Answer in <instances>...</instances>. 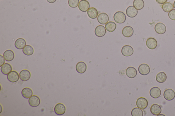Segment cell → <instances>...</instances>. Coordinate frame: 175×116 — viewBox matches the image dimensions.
Segmentation results:
<instances>
[{"instance_id":"11","label":"cell","mask_w":175,"mask_h":116,"mask_svg":"<svg viewBox=\"0 0 175 116\" xmlns=\"http://www.w3.org/2000/svg\"><path fill=\"white\" fill-rule=\"evenodd\" d=\"M97 21L102 25H105L108 22L109 17L108 15L105 13H101L97 18Z\"/></svg>"},{"instance_id":"10","label":"cell","mask_w":175,"mask_h":116,"mask_svg":"<svg viewBox=\"0 0 175 116\" xmlns=\"http://www.w3.org/2000/svg\"><path fill=\"white\" fill-rule=\"evenodd\" d=\"M79 9L83 12H86L90 8V4L86 0H81L79 2Z\"/></svg>"},{"instance_id":"28","label":"cell","mask_w":175,"mask_h":116,"mask_svg":"<svg viewBox=\"0 0 175 116\" xmlns=\"http://www.w3.org/2000/svg\"><path fill=\"white\" fill-rule=\"evenodd\" d=\"M133 6L138 10L143 9L144 6V3L143 0H134Z\"/></svg>"},{"instance_id":"30","label":"cell","mask_w":175,"mask_h":116,"mask_svg":"<svg viewBox=\"0 0 175 116\" xmlns=\"http://www.w3.org/2000/svg\"><path fill=\"white\" fill-rule=\"evenodd\" d=\"M162 8L164 12L168 13L174 9V6L172 3L167 2L163 4L162 5Z\"/></svg>"},{"instance_id":"3","label":"cell","mask_w":175,"mask_h":116,"mask_svg":"<svg viewBox=\"0 0 175 116\" xmlns=\"http://www.w3.org/2000/svg\"><path fill=\"white\" fill-rule=\"evenodd\" d=\"M121 52L123 56L128 57L131 56L133 54L134 50L133 48L131 46L126 45L123 46L122 48Z\"/></svg>"},{"instance_id":"13","label":"cell","mask_w":175,"mask_h":116,"mask_svg":"<svg viewBox=\"0 0 175 116\" xmlns=\"http://www.w3.org/2000/svg\"><path fill=\"white\" fill-rule=\"evenodd\" d=\"M155 30L157 33L159 34H163L165 33L166 31V27L163 23H158L155 25Z\"/></svg>"},{"instance_id":"33","label":"cell","mask_w":175,"mask_h":116,"mask_svg":"<svg viewBox=\"0 0 175 116\" xmlns=\"http://www.w3.org/2000/svg\"><path fill=\"white\" fill-rule=\"evenodd\" d=\"M168 16L171 20L172 21H175V9H173L169 12Z\"/></svg>"},{"instance_id":"34","label":"cell","mask_w":175,"mask_h":116,"mask_svg":"<svg viewBox=\"0 0 175 116\" xmlns=\"http://www.w3.org/2000/svg\"><path fill=\"white\" fill-rule=\"evenodd\" d=\"M5 60L4 57L1 55H0V67H1L5 64Z\"/></svg>"},{"instance_id":"27","label":"cell","mask_w":175,"mask_h":116,"mask_svg":"<svg viewBox=\"0 0 175 116\" xmlns=\"http://www.w3.org/2000/svg\"><path fill=\"white\" fill-rule=\"evenodd\" d=\"M117 25L114 22H109L105 24V28L107 31L110 32H113L115 31Z\"/></svg>"},{"instance_id":"1","label":"cell","mask_w":175,"mask_h":116,"mask_svg":"<svg viewBox=\"0 0 175 116\" xmlns=\"http://www.w3.org/2000/svg\"><path fill=\"white\" fill-rule=\"evenodd\" d=\"M113 18L116 23L120 24L125 23L126 19L125 14L121 11H118L115 13Z\"/></svg>"},{"instance_id":"26","label":"cell","mask_w":175,"mask_h":116,"mask_svg":"<svg viewBox=\"0 0 175 116\" xmlns=\"http://www.w3.org/2000/svg\"><path fill=\"white\" fill-rule=\"evenodd\" d=\"M167 79L166 73L164 72H160L157 75L156 80L159 83H163L165 82Z\"/></svg>"},{"instance_id":"36","label":"cell","mask_w":175,"mask_h":116,"mask_svg":"<svg viewBox=\"0 0 175 116\" xmlns=\"http://www.w3.org/2000/svg\"><path fill=\"white\" fill-rule=\"evenodd\" d=\"M49 3H54L56 1V0H46Z\"/></svg>"},{"instance_id":"4","label":"cell","mask_w":175,"mask_h":116,"mask_svg":"<svg viewBox=\"0 0 175 116\" xmlns=\"http://www.w3.org/2000/svg\"><path fill=\"white\" fill-rule=\"evenodd\" d=\"M54 111L56 115H62L66 113V107L62 103H58L55 106Z\"/></svg>"},{"instance_id":"35","label":"cell","mask_w":175,"mask_h":116,"mask_svg":"<svg viewBox=\"0 0 175 116\" xmlns=\"http://www.w3.org/2000/svg\"><path fill=\"white\" fill-rule=\"evenodd\" d=\"M157 2L160 4H163L165 3L167 1V0H156Z\"/></svg>"},{"instance_id":"2","label":"cell","mask_w":175,"mask_h":116,"mask_svg":"<svg viewBox=\"0 0 175 116\" xmlns=\"http://www.w3.org/2000/svg\"><path fill=\"white\" fill-rule=\"evenodd\" d=\"M136 105L138 108L142 110L146 108L148 106V102L147 99L144 97H140L137 100Z\"/></svg>"},{"instance_id":"6","label":"cell","mask_w":175,"mask_h":116,"mask_svg":"<svg viewBox=\"0 0 175 116\" xmlns=\"http://www.w3.org/2000/svg\"><path fill=\"white\" fill-rule=\"evenodd\" d=\"M20 77L19 74L16 71H12L7 75V78L10 82L15 83L19 80Z\"/></svg>"},{"instance_id":"23","label":"cell","mask_w":175,"mask_h":116,"mask_svg":"<svg viewBox=\"0 0 175 116\" xmlns=\"http://www.w3.org/2000/svg\"><path fill=\"white\" fill-rule=\"evenodd\" d=\"M87 13L89 17L92 19H96L98 15V11L94 7L90 8L87 11Z\"/></svg>"},{"instance_id":"12","label":"cell","mask_w":175,"mask_h":116,"mask_svg":"<svg viewBox=\"0 0 175 116\" xmlns=\"http://www.w3.org/2000/svg\"><path fill=\"white\" fill-rule=\"evenodd\" d=\"M146 45L150 50L155 49L157 46V41L153 38H148L146 41Z\"/></svg>"},{"instance_id":"9","label":"cell","mask_w":175,"mask_h":116,"mask_svg":"<svg viewBox=\"0 0 175 116\" xmlns=\"http://www.w3.org/2000/svg\"><path fill=\"white\" fill-rule=\"evenodd\" d=\"M28 103L30 106L36 107L40 105V101L39 97L36 95H32L28 100Z\"/></svg>"},{"instance_id":"24","label":"cell","mask_w":175,"mask_h":116,"mask_svg":"<svg viewBox=\"0 0 175 116\" xmlns=\"http://www.w3.org/2000/svg\"><path fill=\"white\" fill-rule=\"evenodd\" d=\"M12 67L11 65L6 63L1 67V71L3 74L7 75L12 71Z\"/></svg>"},{"instance_id":"19","label":"cell","mask_w":175,"mask_h":116,"mask_svg":"<svg viewBox=\"0 0 175 116\" xmlns=\"http://www.w3.org/2000/svg\"><path fill=\"white\" fill-rule=\"evenodd\" d=\"M87 69V65L84 62H79L76 65V70L77 72L79 74H83L86 71Z\"/></svg>"},{"instance_id":"20","label":"cell","mask_w":175,"mask_h":116,"mask_svg":"<svg viewBox=\"0 0 175 116\" xmlns=\"http://www.w3.org/2000/svg\"><path fill=\"white\" fill-rule=\"evenodd\" d=\"M162 109L159 105L157 104L152 105L150 108V113L152 115L157 116L161 113Z\"/></svg>"},{"instance_id":"8","label":"cell","mask_w":175,"mask_h":116,"mask_svg":"<svg viewBox=\"0 0 175 116\" xmlns=\"http://www.w3.org/2000/svg\"><path fill=\"white\" fill-rule=\"evenodd\" d=\"M106 29L102 25H99L95 28V35L98 37H102L106 33Z\"/></svg>"},{"instance_id":"16","label":"cell","mask_w":175,"mask_h":116,"mask_svg":"<svg viewBox=\"0 0 175 116\" xmlns=\"http://www.w3.org/2000/svg\"><path fill=\"white\" fill-rule=\"evenodd\" d=\"M20 78L23 81H26L29 80L31 77V74L29 71L26 70H22L19 74Z\"/></svg>"},{"instance_id":"29","label":"cell","mask_w":175,"mask_h":116,"mask_svg":"<svg viewBox=\"0 0 175 116\" xmlns=\"http://www.w3.org/2000/svg\"><path fill=\"white\" fill-rule=\"evenodd\" d=\"M22 52L25 55L29 56H31L33 54L34 50L32 46L27 45L23 49Z\"/></svg>"},{"instance_id":"5","label":"cell","mask_w":175,"mask_h":116,"mask_svg":"<svg viewBox=\"0 0 175 116\" xmlns=\"http://www.w3.org/2000/svg\"><path fill=\"white\" fill-rule=\"evenodd\" d=\"M138 71L140 74L145 76L149 74L150 70L149 66L146 64H142L138 68Z\"/></svg>"},{"instance_id":"31","label":"cell","mask_w":175,"mask_h":116,"mask_svg":"<svg viewBox=\"0 0 175 116\" xmlns=\"http://www.w3.org/2000/svg\"><path fill=\"white\" fill-rule=\"evenodd\" d=\"M131 115L132 116H143V111L139 108H135L132 110Z\"/></svg>"},{"instance_id":"32","label":"cell","mask_w":175,"mask_h":116,"mask_svg":"<svg viewBox=\"0 0 175 116\" xmlns=\"http://www.w3.org/2000/svg\"><path fill=\"white\" fill-rule=\"evenodd\" d=\"M79 3V0H68L69 6L72 8H76L78 6Z\"/></svg>"},{"instance_id":"17","label":"cell","mask_w":175,"mask_h":116,"mask_svg":"<svg viewBox=\"0 0 175 116\" xmlns=\"http://www.w3.org/2000/svg\"><path fill=\"white\" fill-rule=\"evenodd\" d=\"M137 70L134 67H128L126 69V75L128 78L131 79L135 78L137 76Z\"/></svg>"},{"instance_id":"38","label":"cell","mask_w":175,"mask_h":116,"mask_svg":"<svg viewBox=\"0 0 175 116\" xmlns=\"http://www.w3.org/2000/svg\"><path fill=\"white\" fill-rule=\"evenodd\" d=\"M160 115H161V116H162V115H163V116H165L164 115H162H162H158L157 116H160Z\"/></svg>"},{"instance_id":"37","label":"cell","mask_w":175,"mask_h":116,"mask_svg":"<svg viewBox=\"0 0 175 116\" xmlns=\"http://www.w3.org/2000/svg\"><path fill=\"white\" fill-rule=\"evenodd\" d=\"M174 8L175 9V1H174Z\"/></svg>"},{"instance_id":"21","label":"cell","mask_w":175,"mask_h":116,"mask_svg":"<svg viewBox=\"0 0 175 116\" xmlns=\"http://www.w3.org/2000/svg\"><path fill=\"white\" fill-rule=\"evenodd\" d=\"M3 56L5 60L8 62L11 61L15 58V54L13 51L11 50L5 51L4 53Z\"/></svg>"},{"instance_id":"15","label":"cell","mask_w":175,"mask_h":116,"mask_svg":"<svg viewBox=\"0 0 175 116\" xmlns=\"http://www.w3.org/2000/svg\"><path fill=\"white\" fill-rule=\"evenodd\" d=\"M122 33L123 36L126 38H130L133 35L134 30L133 28L130 26H126L122 30Z\"/></svg>"},{"instance_id":"22","label":"cell","mask_w":175,"mask_h":116,"mask_svg":"<svg viewBox=\"0 0 175 116\" xmlns=\"http://www.w3.org/2000/svg\"><path fill=\"white\" fill-rule=\"evenodd\" d=\"M15 47L18 50H22L26 46L25 40L23 38H20L16 41L15 43Z\"/></svg>"},{"instance_id":"14","label":"cell","mask_w":175,"mask_h":116,"mask_svg":"<svg viewBox=\"0 0 175 116\" xmlns=\"http://www.w3.org/2000/svg\"><path fill=\"white\" fill-rule=\"evenodd\" d=\"M126 13L128 17L130 18H133L137 15L138 11L133 6H130L126 9Z\"/></svg>"},{"instance_id":"18","label":"cell","mask_w":175,"mask_h":116,"mask_svg":"<svg viewBox=\"0 0 175 116\" xmlns=\"http://www.w3.org/2000/svg\"><path fill=\"white\" fill-rule=\"evenodd\" d=\"M150 94L152 98L157 99L161 95V91L157 87H154L150 89Z\"/></svg>"},{"instance_id":"7","label":"cell","mask_w":175,"mask_h":116,"mask_svg":"<svg viewBox=\"0 0 175 116\" xmlns=\"http://www.w3.org/2000/svg\"><path fill=\"white\" fill-rule=\"evenodd\" d=\"M164 97L167 101H172L175 97V92L171 89H167L164 91Z\"/></svg>"},{"instance_id":"25","label":"cell","mask_w":175,"mask_h":116,"mask_svg":"<svg viewBox=\"0 0 175 116\" xmlns=\"http://www.w3.org/2000/svg\"><path fill=\"white\" fill-rule=\"evenodd\" d=\"M21 94L22 96L24 98L28 99L32 96L33 94V92H32L31 89L28 88V87H25V88L22 89Z\"/></svg>"}]
</instances>
